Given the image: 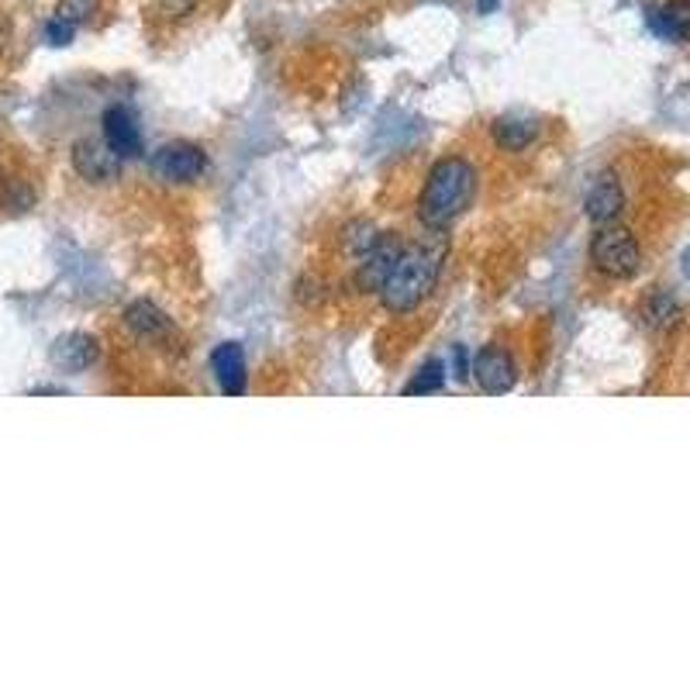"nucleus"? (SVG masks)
Masks as SVG:
<instances>
[{"instance_id": "f257e3e1", "label": "nucleus", "mask_w": 690, "mask_h": 690, "mask_svg": "<svg viewBox=\"0 0 690 690\" xmlns=\"http://www.w3.org/2000/svg\"><path fill=\"white\" fill-rule=\"evenodd\" d=\"M473 194H477V170H473V162L463 156H445L425 177L418 197V222L432 231H445L470 207Z\"/></svg>"}, {"instance_id": "f03ea898", "label": "nucleus", "mask_w": 690, "mask_h": 690, "mask_svg": "<svg viewBox=\"0 0 690 690\" xmlns=\"http://www.w3.org/2000/svg\"><path fill=\"white\" fill-rule=\"evenodd\" d=\"M442 270V246H411L404 249L397 267L391 270L380 301L391 315H408L415 307L432 294L436 280Z\"/></svg>"}, {"instance_id": "7ed1b4c3", "label": "nucleus", "mask_w": 690, "mask_h": 690, "mask_svg": "<svg viewBox=\"0 0 690 690\" xmlns=\"http://www.w3.org/2000/svg\"><path fill=\"white\" fill-rule=\"evenodd\" d=\"M590 259L604 276L629 280V276L638 273L642 252H638V242H635V235L629 228L601 225V231L593 235V242H590Z\"/></svg>"}, {"instance_id": "20e7f679", "label": "nucleus", "mask_w": 690, "mask_h": 690, "mask_svg": "<svg viewBox=\"0 0 690 690\" xmlns=\"http://www.w3.org/2000/svg\"><path fill=\"white\" fill-rule=\"evenodd\" d=\"M207 170V156L204 149L190 146V142H173V146H162L152 156V173L166 183H194Z\"/></svg>"}, {"instance_id": "39448f33", "label": "nucleus", "mask_w": 690, "mask_h": 690, "mask_svg": "<svg viewBox=\"0 0 690 690\" xmlns=\"http://www.w3.org/2000/svg\"><path fill=\"white\" fill-rule=\"evenodd\" d=\"M404 252V242L397 239V235H380V239L373 242V249L360 259V273H355V283H360V291L366 294H380L384 291V283L391 276V270L397 267V259Z\"/></svg>"}, {"instance_id": "423d86ee", "label": "nucleus", "mask_w": 690, "mask_h": 690, "mask_svg": "<svg viewBox=\"0 0 690 690\" xmlns=\"http://www.w3.org/2000/svg\"><path fill=\"white\" fill-rule=\"evenodd\" d=\"M473 376H477L484 394H508L518 380V370L501 346H487L477 352V360H473Z\"/></svg>"}, {"instance_id": "0eeeda50", "label": "nucleus", "mask_w": 690, "mask_h": 690, "mask_svg": "<svg viewBox=\"0 0 690 690\" xmlns=\"http://www.w3.org/2000/svg\"><path fill=\"white\" fill-rule=\"evenodd\" d=\"M101 125H104V142L111 146L114 156H122V159L142 156V132H138L135 114L125 104H111L104 111V122Z\"/></svg>"}, {"instance_id": "6e6552de", "label": "nucleus", "mask_w": 690, "mask_h": 690, "mask_svg": "<svg viewBox=\"0 0 690 690\" xmlns=\"http://www.w3.org/2000/svg\"><path fill=\"white\" fill-rule=\"evenodd\" d=\"M73 166L83 180L93 183H108L117 177V166H122V156H114L108 142L98 138H80L73 146Z\"/></svg>"}, {"instance_id": "1a4fd4ad", "label": "nucleus", "mask_w": 690, "mask_h": 690, "mask_svg": "<svg viewBox=\"0 0 690 690\" xmlns=\"http://www.w3.org/2000/svg\"><path fill=\"white\" fill-rule=\"evenodd\" d=\"M211 370L218 376V387L228 397L246 394V352L239 342H222L211 352Z\"/></svg>"}, {"instance_id": "9d476101", "label": "nucleus", "mask_w": 690, "mask_h": 690, "mask_svg": "<svg viewBox=\"0 0 690 690\" xmlns=\"http://www.w3.org/2000/svg\"><path fill=\"white\" fill-rule=\"evenodd\" d=\"M125 328L138 342H166L173 336V325L152 301H135L125 312Z\"/></svg>"}, {"instance_id": "9b49d317", "label": "nucleus", "mask_w": 690, "mask_h": 690, "mask_svg": "<svg viewBox=\"0 0 690 690\" xmlns=\"http://www.w3.org/2000/svg\"><path fill=\"white\" fill-rule=\"evenodd\" d=\"M622 207H625V194H622V186H618V180L601 177L598 183L587 190L584 211H587V218L593 225H614V218L622 214Z\"/></svg>"}, {"instance_id": "f8f14e48", "label": "nucleus", "mask_w": 690, "mask_h": 690, "mask_svg": "<svg viewBox=\"0 0 690 690\" xmlns=\"http://www.w3.org/2000/svg\"><path fill=\"white\" fill-rule=\"evenodd\" d=\"M93 360H98V339L87 336V331H69V336L56 339L53 346V363L69 373L87 370Z\"/></svg>"}, {"instance_id": "ddd939ff", "label": "nucleus", "mask_w": 690, "mask_h": 690, "mask_svg": "<svg viewBox=\"0 0 690 690\" xmlns=\"http://www.w3.org/2000/svg\"><path fill=\"white\" fill-rule=\"evenodd\" d=\"M649 25L674 42H690V0H670L656 11H649Z\"/></svg>"}, {"instance_id": "4468645a", "label": "nucleus", "mask_w": 690, "mask_h": 690, "mask_svg": "<svg viewBox=\"0 0 690 690\" xmlns=\"http://www.w3.org/2000/svg\"><path fill=\"white\" fill-rule=\"evenodd\" d=\"M535 135H539L535 117L508 114V117H497V122H494V142L501 149H508V152H521Z\"/></svg>"}, {"instance_id": "2eb2a0df", "label": "nucleus", "mask_w": 690, "mask_h": 690, "mask_svg": "<svg viewBox=\"0 0 690 690\" xmlns=\"http://www.w3.org/2000/svg\"><path fill=\"white\" fill-rule=\"evenodd\" d=\"M442 384H445V366H442L439 360H432V363H425V366L408 380V387H404V394H408V397H418V394H439Z\"/></svg>"}, {"instance_id": "dca6fc26", "label": "nucleus", "mask_w": 690, "mask_h": 690, "mask_svg": "<svg viewBox=\"0 0 690 690\" xmlns=\"http://www.w3.org/2000/svg\"><path fill=\"white\" fill-rule=\"evenodd\" d=\"M35 201L32 186L25 180H14V177H4L0 180V207H11V211H29Z\"/></svg>"}, {"instance_id": "f3484780", "label": "nucleus", "mask_w": 690, "mask_h": 690, "mask_svg": "<svg viewBox=\"0 0 690 690\" xmlns=\"http://www.w3.org/2000/svg\"><path fill=\"white\" fill-rule=\"evenodd\" d=\"M380 239L376 235V228L370 225V222H352L349 228H346V252H352L355 259H363L370 249H373V242Z\"/></svg>"}, {"instance_id": "a211bd4d", "label": "nucleus", "mask_w": 690, "mask_h": 690, "mask_svg": "<svg viewBox=\"0 0 690 690\" xmlns=\"http://www.w3.org/2000/svg\"><path fill=\"white\" fill-rule=\"evenodd\" d=\"M93 0H59L56 4V14L53 18H59V21H66V25H73V29H80L83 21H90V14H93Z\"/></svg>"}, {"instance_id": "6ab92c4d", "label": "nucleus", "mask_w": 690, "mask_h": 690, "mask_svg": "<svg viewBox=\"0 0 690 690\" xmlns=\"http://www.w3.org/2000/svg\"><path fill=\"white\" fill-rule=\"evenodd\" d=\"M646 315H649V325H670L677 318V304L666 294H653L646 304Z\"/></svg>"}, {"instance_id": "aec40b11", "label": "nucleus", "mask_w": 690, "mask_h": 690, "mask_svg": "<svg viewBox=\"0 0 690 690\" xmlns=\"http://www.w3.org/2000/svg\"><path fill=\"white\" fill-rule=\"evenodd\" d=\"M73 35H77V29L66 25V21H59V18H53L49 25H45V38H49V45H69Z\"/></svg>"}, {"instance_id": "412c9836", "label": "nucleus", "mask_w": 690, "mask_h": 690, "mask_svg": "<svg viewBox=\"0 0 690 690\" xmlns=\"http://www.w3.org/2000/svg\"><path fill=\"white\" fill-rule=\"evenodd\" d=\"M159 8L170 18H186L190 11L197 8V0H159Z\"/></svg>"}, {"instance_id": "4be33fe9", "label": "nucleus", "mask_w": 690, "mask_h": 690, "mask_svg": "<svg viewBox=\"0 0 690 690\" xmlns=\"http://www.w3.org/2000/svg\"><path fill=\"white\" fill-rule=\"evenodd\" d=\"M452 370H456V380H470L473 366H470V352L463 346L452 349Z\"/></svg>"}, {"instance_id": "5701e85b", "label": "nucleus", "mask_w": 690, "mask_h": 690, "mask_svg": "<svg viewBox=\"0 0 690 690\" xmlns=\"http://www.w3.org/2000/svg\"><path fill=\"white\" fill-rule=\"evenodd\" d=\"M497 4H501V0H477V11H480V14H494Z\"/></svg>"}, {"instance_id": "b1692460", "label": "nucleus", "mask_w": 690, "mask_h": 690, "mask_svg": "<svg viewBox=\"0 0 690 690\" xmlns=\"http://www.w3.org/2000/svg\"><path fill=\"white\" fill-rule=\"evenodd\" d=\"M32 394H63V387H35Z\"/></svg>"}]
</instances>
